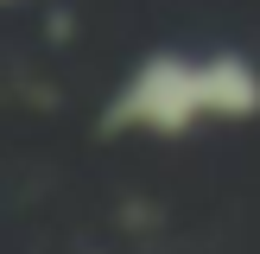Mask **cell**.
<instances>
[{
    "mask_svg": "<svg viewBox=\"0 0 260 254\" xmlns=\"http://www.w3.org/2000/svg\"><path fill=\"white\" fill-rule=\"evenodd\" d=\"M203 121H210V108H203V57H184V51H146L114 83L108 108H102V134L184 140Z\"/></svg>",
    "mask_w": 260,
    "mask_h": 254,
    "instance_id": "obj_1",
    "label": "cell"
},
{
    "mask_svg": "<svg viewBox=\"0 0 260 254\" xmlns=\"http://www.w3.org/2000/svg\"><path fill=\"white\" fill-rule=\"evenodd\" d=\"M203 108L210 121H260V64L248 51H203Z\"/></svg>",
    "mask_w": 260,
    "mask_h": 254,
    "instance_id": "obj_2",
    "label": "cell"
},
{
    "mask_svg": "<svg viewBox=\"0 0 260 254\" xmlns=\"http://www.w3.org/2000/svg\"><path fill=\"white\" fill-rule=\"evenodd\" d=\"M0 7H13V0H0Z\"/></svg>",
    "mask_w": 260,
    "mask_h": 254,
    "instance_id": "obj_3",
    "label": "cell"
}]
</instances>
